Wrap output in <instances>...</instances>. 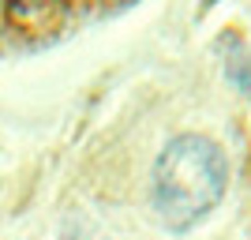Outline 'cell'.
<instances>
[{"label":"cell","instance_id":"7a4b0ae2","mask_svg":"<svg viewBox=\"0 0 251 240\" xmlns=\"http://www.w3.org/2000/svg\"><path fill=\"white\" fill-rule=\"evenodd\" d=\"M11 23L26 27V30H45L56 15H60V0H4Z\"/></svg>","mask_w":251,"mask_h":240},{"label":"cell","instance_id":"6da1fadb","mask_svg":"<svg viewBox=\"0 0 251 240\" xmlns=\"http://www.w3.org/2000/svg\"><path fill=\"white\" fill-rule=\"evenodd\" d=\"M229 188V161L214 139L206 135H176L154 161V214L169 233L195 229L210 210L221 203Z\"/></svg>","mask_w":251,"mask_h":240},{"label":"cell","instance_id":"3957f363","mask_svg":"<svg viewBox=\"0 0 251 240\" xmlns=\"http://www.w3.org/2000/svg\"><path fill=\"white\" fill-rule=\"evenodd\" d=\"M64 240H83V237H64Z\"/></svg>","mask_w":251,"mask_h":240}]
</instances>
